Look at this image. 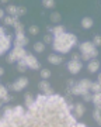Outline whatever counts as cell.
<instances>
[{
	"instance_id": "31",
	"label": "cell",
	"mask_w": 101,
	"mask_h": 127,
	"mask_svg": "<svg viewBox=\"0 0 101 127\" xmlns=\"http://www.w3.org/2000/svg\"><path fill=\"white\" fill-rule=\"evenodd\" d=\"M4 96H7V89H6V86L0 85V99H3Z\"/></svg>"
},
{
	"instance_id": "13",
	"label": "cell",
	"mask_w": 101,
	"mask_h": 127,
	"mask_svg": "<svg viewBox=\"0 0 101 127\" xmlns=\"http://www.w3.org/2000/svg\"><path fill=\"white\" fill-rule=\"evenodd\" d=\"M14 45H18V47L28 45V38L25 35L24 37H16V40H14Z\"/></svg>"
},
{
	"instance_id": "14",
	"label": "cell",
	"mask_w": 101,
	"mask_h": 127,
	"mask_svg": "<svg viewBox=\"0 0 101 127\" xmlns=\"http://www.w3.org/2000/svg\"><path fill=\"white\" fill-rule=\"evenodd\" d=\"M86 92H88L87 89H83V88H80V85H73V88H72V93L73 95H83V93H86Z\"/></svg>"
},
{
	"instance_id": "36",
	"label": "cell",
	"mask_w": 101,
	"mask_h": 127,
	"mask_svg": "<svg viewBox=\"0 0 101 127\" xmlns=\"http://www.w3.org/2000/svg\"><path fill=\"white\" fill-rule=\"evenodd\" d=\"M74 127H86V124H84V123H77V122H76Z\"/></svg>"
},
{
	"instance_id": "1",
	"label": "cell",
	"mask_w": 101,
	"mask_h": 127,
	"mask_svg": "<svg viewBox=\"0 0 101 127\" xmlns=\"http://www.w3.org/2000/svg\"><path fill=\"white\" fill-rule=\"evenodd\" d=\"M76 117L59 95H39L18 116H1L0 127H74Z\"/></svg>"
},
{
	"instance_id": "9",
	"label": "cell",
	"mask_w": 101,
	"mask_h": 127,
	"mask_svg": "<svg viewBox=\"0 0 101 127\" xmlns=\"http://www.w3.org/2000/svg\"><path fill=\"white\" fill-rule=\"evenodd\" d=\"M39 89H41V91H44V93H45L46 96H49V95H52V93H53V89L50 88L49 82L46 81V79H42V81L39 82Z\"/></svg>"
},
{
	"instance_id": "20",
	"label": "cell",
	"mask_w": 101,
	"mask_h": 127,
	"mask_svg": "<svg viewBox=\"0 0 101 127\" xmlns=\"http://www.w3.org/2000/svg\"><path fill=\"white\" fill-rule=\"evenodd\" d=\"M88 91L94 92V93H97V92H100V91H101L100 83H98V82H91V85H90V88H88Z\"/></svg>"
},
{
	"instance_id": "26",
	"label": "cell",
	"mask_w": 101,
	"mask_h": 127,
	"mask_svg": "<svg viewBox=\"0 0 101 127\" xmlns=\"http://www.w3.org/2000/svg\"><path fill=\"white\" fill-rule=\"evenodd\" d=\"M34 50L37 51V52H42V51L45 50V44L44 42H35L34 44Z\"/></svg>"
},
{
	"instance_id": "7",
	"label": "cell",
	"mask_w": 101,
	"mask_h": 127,
	"mask_svg": "<svg viewBox=\"0 0 101 127\" xmlns=\"http://www.w3.org/2000/svg\"><path fill=\"white\" fill-rule=\"evenodd\" d=\"M83 68V64L82 61H69V64H67V69H69L70 73H73V75H76V73L80 72V69Z\"/></svg>"
},
{
	"instance_id": "4",
	"label": "cell",
	"mask_w": 101,
	"mask_h": 127,
	"mask_svg": "<svg viewBox=\"0 0 101 127\" xmlns=\"http://www.w3.org/2000/svg\"><path fill=\"white\" fill-rule=\"evenodd\" d=\"M25 54H27V51H25V48H24V47L14 45V48H13V51L10 52L7 61H9L10 64H13V62H16V61H18V59L24 58V57H25Z\"/></svg>"
},
{
	"instance_id": "22",
	"label": "cell",
	"mask_w": 101,
	"mask_h": 127,
	"mask_svg": "<svg viewBox=\"0 0 101 127\" xmlns=\"http://www.w3.org/2000/svg\"><path fill=\"white\" fill-rule=\"evenodd\" d=\"M79 85H80V88L88 91V88H90V85H91V81H88V79H82V81L79 82Z\"/></svg>"
},
{
	"instance_id": "40",
	"label": "cell",
	"mask_w": 101,
	"mask_h": 127,
	"mask_svg": "<svg viewBox=\"0 0 101 127\" xmlns=\"http://www.w3.org/2000/svg\"><path fill=\"white\" fill-rule=\"evenodd\" d=\"M1 34H4V30H3V27H0V35Z\"/></svg>"
},
{
	"instance_id": "27",
	"label": "cell",
	"mask_w": 101,
	"mask_h": 127,
	"mask_svg": "<svg viewBox=\"0 0 101 127\" xmlns=\"http://www.w3.org/2000/svg\"><path fill=\"white\" fill-rule=\"evenodd\" d=\"M28 31H30V34H32V35H37V34H39V27H38V26H30Z\"/></svg>"
},
{
	"instance_id": "35",
	"label": "cell",
	"mask_w": 101,
	"mask_h": 127,
	"mask_svg": "<svg viewBox=\"0 0 101 127\" xmlns=\"http://www.w3.org/2000/svg\"><path fill=\"white\" fill-rule=\"evenodd\" d=\"M72 59H73V61H80V54L74 52V54L72 55Z\"/></svg>"
},
{
	"instance_id": "21",
	"label": "cell",
	"mask_w": 101,
	"mask_h": 127,
	"mask_svg": "<svg viewBox=\"0 0 101 127\" xmlns=\"http://www.w3.org/2000/svg\"><path fill=\"white\" fill-rule=\"evenodd\" d=\"M24 100H25V106H27V109L30 107V106H32V103H34V99H32V96L30 95V93H25Z\"/></svg>"
},
{
	"instance_id": "28",
	"label": "cell",
	"mask_w": 101,
	"mask_h": 127,
	"mask_svg": "<svg viewBox=\"0 0 101 127\" xmlns=\"http://www.w3.org/2000/svg\"><path fill=\"white\" fill-rule=\"evenodd\" d=\"M41 78L42 79H49L50 78V71L49 69H41Z\"/></svg>"
},
{
	"instance_id": "12",
	"label": "cell",
	"mask_w": 101,
	"mask_h": 127,
	"mask_svg": "<svg viewBox=\"0 0 101 127\" xmlns=\"http://www.w3.org/2000/svg\"><path fill=\"white\" fill-rule=\"evenodd\" d=\"M48 61L50 64H53V65H60V64L65 61V58L62 55H58V54H50L48 55Z\"/></svg>"
},
{
	"instance_id": "42",
	"label": "cell",
	"mask_w": 101,
	"mask_h": 127,
	"mask_svg": "<svg viewBox=\"0 0 101 127\" xmlns=\"http://www.w3.org/2000/svg\"><path fill=\"white\" fill-rule=\"evenodd\" d=\"M1 104H3V100L0 99V107H1Z\"/></svg>"
},
{
	"instance_id": "24",
	"label": "cell",
	"mask_w": 101,
	"mask_h": 127,
	"mask_svg": "<svg viewBox=\"0 0 101 127\" xmlns=\"http://www.w3.org/2000/svg\"><path fill=\"white\" fill-rule=\"evenodd\" d=\"M6 11H7V13H9L10 16H16V14H17V6H13V4L7 6Z\"/></svg>"
},
{
	"instance_id": "16",
	"label": "cell",
	"mask_w": 101,
	"mask_h": 127,
	"mask_svg": "<svg viewBox=\"0 0 101 127\" xmlns=\"http://www.w3.org/2000/svg\"><path fill=\"white\" fill-rule=\"evenodd\" d=\"M91 102L96 104L97 107H100V104H101V93L100 92H97V93L91 95Z\"/></svg>"
},
{
	"instance_id": "2",
	"label": "cell",
	"mask_w": 101,
	"mask_h": 127,
	"mask_svg": "<svg viewBox=\"0 0 101 127\" xmlns=\"http://www.w3.org/2000/svg\"><path fill=\"white\" fill-rule=\"evenodd\" d=\"M52 44H53L52 47H53V50H55L56 52L66 54V52H69V51L77 44V37L74 35V34H70V32L56 34V35H53Z\"/></svg>"
},
{
	"instance_id": "41",
	"label": "cell",
	"mask_w": 101,
	"mask_h": 127,
	"mask_svg": "<svg viewBox=\"0 0 101 127\" xmlns=\"http://www.w3.org/2000/svg\"><path fill=\"white\" fill-rule=\"evenodd\" d=\"M0 1H1V3H7V1H9V0H0Z\"/></svg>"
},
{
	"instance_id": "3",
	"label": "cell",
	"mask_w": 101,
	"mask_h": 127,
	"mask_svg": "<svg viewBox=\"0 0 101 127\" xmlns=\"http://www.w3.org/2000/svg\"><path fill=\"white\" fill-rule=\"evenodd\" d=\"M79 48H80V52H82L80 59H83V61H90V59L98 57V50L93 44V41H84L79 45Z\"/></svg>"
},
{
	"instance_id": "39",
	"label": "cell",
	"mask_w": 101,
	"mask_h": 127,
	"mask_svg": "<svg viewBox=\"0 0 101 127\" xmlns=\"http://www.w3.org/2000/svg\"><path fill=\"white\" fill-rule=\"evenodd\" d=\"M3 73H4V71H3V68H1V66H0V76H1Z\"/></svg>"
},
{
	"instance_id": "29",
	"label": "cell",
	"mask_w": 101,
	"mask_h": 127,
	"mask_svg": "<svg viewBox=\"0 0 101 127\" xmlns=\"http://www.w3.org/2000/svg\"><path fill=\"white\" fill-rule=\"evenodd\" d=\"M27 13V9L24 7V6H20V7H17V17H21V16H24V14Z\"/></svg>"
},
{
	"instance_id": "34",
	"label": "cell",
	"mask_w": 101,
	"mask_h": 127,
	"mask_svg": "<svg viewBox=\"0 0 101 127\" xmlns=\"http://www.w3.org/2000/svg\"><path fill=\"white\" fill-rule=\"evenodd\" d=\"M83 99L86 100V102H91V95H90V91L88 92H86V93H83Z\"/></svg>"
},
{
	"instance_id": "32",
	"label": "cell",
	"mask_w": 101,
	"mask_h": 127,
	"mask_svg": "<svg viewBox=\"0 0 101 127\" xmlns=\"http://www.w3.org/2000/svg\"><path fill=\"white\" fill-rule=\"evenodd\" d=\"M4 24L6 26H13V17H11V16L4 17Z\"/></svg>"
},
{
	"instance_id": "38",
	"label": "cell",
	"mask_w": 101,
	"mask_h": 127,
	"mask_svg": "<svg viewBox=\"0 0 101 127\" xmlns=\"http://www.w3.org/2000/svg\"><path fill=\"white\" fill-rule=\"evenodd\" d=\"M3 17H4V11L0 9V18H3Z\"/></svg>"
},
{
	"instance_id": "6",
	"label": "cell",
	"mask_w": 101,
	"mask_h": 127,
	"mask_svg": "<svg viewBox=\"0 0 101 127\" xmlns=\"http://www.w3.org/2000/svg\"><path fill=\"white\" fill-rule=\"evenodd\" d=\"M24 61H25V64H27V68H31V69H34V71H35V69H39V62H38L37 58H35L32 54H30V52L25 54Z\"/></svg>"
},
{
	"instance_id": "5",
	"label": "cell",
	"mask_w": 101,
	"mask_h": 127,
	"mask_svg": "<svg viewBox=\"0 0 101 127\" xmlns=\"http://www.w3.org/2000/svg\"><path fill=\"white\" fill-rule=\"evenodd\" d=\"M10 45H11V35L1 34L0 35V55H3L6 51H9Z\"/></svg>"
},
{
	"instance_id": "11",
	"label": "cell",
	"mask_w": 101,
	"mask_h": 127,
	"mask_svg": "<svg viewBox=\"0 0 101 127\" xmlns=\"http://www.w3.org/2000/svg\"><path fill=\"white\" fill-rule=\"evenodd\" d=\"M87 69H88V72H91V73H96L98 69H100V62L97 61L96 58H93L88 61V65H87Z\"/></svg>"
},
{
	"instance_id": "15",
	"label": "cell",
	"mask_w": 101,
	"mask_h": 127,
	"mask_svg": "<svg viewBox=\"0 0 101 127\" xmlns=\"http://www.w3.org/2000/svg\"><path fill=\"white\" fill-rule=\"evenodd\" d=\"M82 27L83 28H91L93 27V18L91 17H84L82 20Z\"/></svg>"
},
{
	"instance_id": "30",
	"label": "cell",
	"mask_w": 101,
	"mask_h": 127,
	"mask_svg": "<svg viewBox=\"0 0 101 127\" xmlns=\"http://www.w3.org/2000/svg\"><path fill=\"white\" fill-rule=\"evenodd\" d=\"M52 40H53V37L50 35V34H45V37H44V44H50L52 42Z\"/></svg>"
},
{
	"instance_id": "10",
	"label": "cell",
	"mask_w": 101,
	"mask_h": 127,
	"mask_svg": "<svg viewBox=\"0 0 101 127\" xmlns=\"http://www.w3.org/2000/svg\"><path fill=\"white\" fill-rule=\"evenodd\" d=\"M76 119H80L83 117V114H84V106L82 103H76L73 107V113H72Z\"/></svg>"
},
{
	"instance_id": "18",
	"label": "cell",
	"mask_w": 101,
	"mask_h": 127,
	"mask_svg": "<svg viewBox=\"0 0 101 127\" xmlns=\"http://www.w3.org/2000/svg\"><path fill=\"white\" fill-rule=\"evenodd\" d=\"M60 20H62V17H60V14L58 11H53L50 14V21L52 23H60Z\"/></svg>"
},
{
	"instance_id": "17",
	"label": "cell",
	"mask_w": 101,
	"mask_h": 127,
	"mask_svg": "<svg viewBox=\"0 0 101 127\" xmlns=\"http://www.w3.org/2000/svg\"><path fill=\"white\" fill-rule=\"evenodd\" d=\"M17 62H18V66H17V69H18V72H25V71H27V64H25L24 58L18 59Z\"/></svg>"
},
{
	"instance_id": "19",
	"label": "cell",
	"mask_w": 101,
	"mask_h": 127,
	"mask_svg": "<svg viewBox=\"0 0 101 127\" xmlns=\"http://www.w3.org/2000/svg\"><path fill=\"white\" fill-rule=\"evenodd\" d=\"M52 32H53V35L62 34V32H65V27L62 26V24H58V26H55V27L52 28Z\"/></svg>"
},
{
	"instance_id": "33",
	"label": "cell",
	"mask_w": 101,
	"mask_h": 127,
	"mask_svg": "<svg viewBox=\"0 0 101 127\" xmlns=\"http://www.w3.org/2000/svg\"><path fill=\"white\" fill-rule=\"evenodd\" d=\"M93 44H94L96 47L101 45V37H100V35H96V37H94V40H93Z\"/></svg>"
},
{
	"instance_id": "8",
	"label": "cell",
	"mask_w": 101,
	"mask_h": 127,
	"mask_svg": "<svg viewBox=\"0 0 101 127\" xmlns=\"http://www.w3.org/2000/svg\"><path fill=\"white\" fill-rule=\"evenodd\" d=\"M27 85H28V79H27V78H24V76H21V78H18L17 81L14 82V83H13L10 88H11L13 91H17V92H18V91H23V89L27 86Z\"/></svg>"
},
{
	"instance_id": "23",
	"label": "cell",
	"mask_w": 101,
	"mask_h": 127,
	"mask_svg": "<svg viewBox=\"0 0 101 127\" xmlns=\"http://www.w3.org/2000/svg\"><path fill=\"white\" fill-rule=\"evenodd\" d=\"M42 6L46 9H52L55 7V0H42Z\"/></svg>"
},
{
	"instance_id": "37",
	"label": "cell",
	"mask_w": 101,
	"mask_h": 127,
	"mask_svg": "<svg viewBox=\"0 0 101 127\" xmlns=\"http://www.w3.org/2000/svg\"><path fill=\"white\" fill-rule=\"evenodd\" d=\"M73 107H74V104H67V109H69L70 112H73Z\"/></svg>"
},
{
	"instance_id": "25",
	"label": "cell",
	"mask_w": 101,
	"mask_h": 127,
	"mask_svg": "<svg viewBox=\"0 0 101 127\" xmlns=\"http://www.w3.org/2000/svg\"><path fill=\"white\" fill-rule=\"evenodd\" d=\"M93 117H94V120L97 122V124H100L101 123V116H100V107H97L94 112H93Z\"/></svg>"
}]
</instances>
